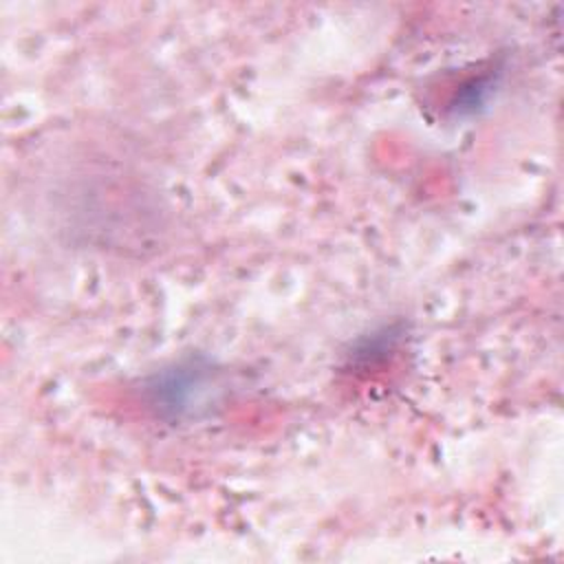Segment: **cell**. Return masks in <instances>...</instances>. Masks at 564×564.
Returning <instances> with one entry per match:
<instances>
[{
	"label": "cell",
	"instance_id": "obj_1",
	"mask_svg": "<svg viewBox=\"0 0 564 564\" xmlns=\"http://www.w3.org/2000/svg\"><path fill=\"white\" fill-rule=\"evenodd\" d=\"M218 390L214 364L200 355H189L148 375L141 383V399L156 419L181 423L209 410Z\"/></svg>",
	"mask_w": 564,
	"mask_h": 564
},
{
	"label": "cell",
	"instance_id": "obj_2",
	"mask_svg": "<svg viewBox=\"0 0 564 564\" xmlns=\"http://www.w3.org/2000/svg\"><path fill=\"white\" fill-rule=\"evenodd\" d=\"M494 75L489 73V75H480V77H476V79H471V82H467V86L460 90V97H456V106L454 108H458L460 112L463 110H476V108H480L485 101H487V97L491 95V88H494Z\"/></svg>",
	"mask_w": 564,
	"mask_h": 564
}]
</instances>
